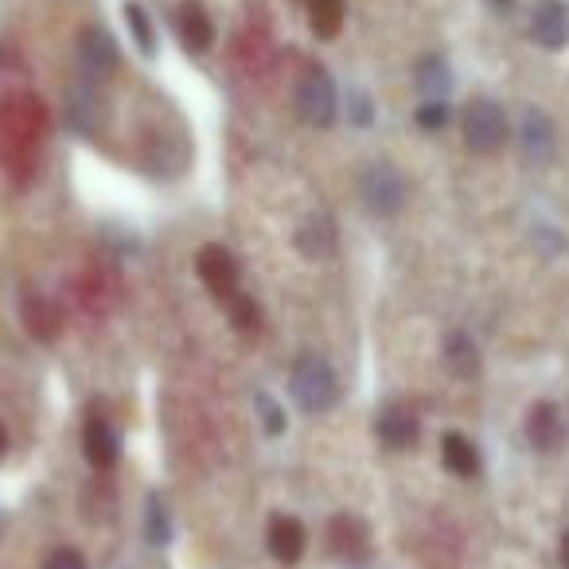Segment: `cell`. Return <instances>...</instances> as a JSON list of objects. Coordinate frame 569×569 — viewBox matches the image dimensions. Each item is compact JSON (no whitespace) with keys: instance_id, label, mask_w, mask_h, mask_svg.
Returning <instances> with one entry per match:
<instances>
[{"instance_id":"obj_30","label":"cell","mask_w":569,"mask_h":569,"mask_svg":"<svg viewBox=\"0 0 569 569\" xmlns=\"http://www.w3.org/2000/svg\"><path fill=\"white\" fill-rule=\"evenodd\" d=\"M0 452H4V429H0Z\"/></svg>"},{"instance_id":"obj_29","label":"cell","mask_w":569,"mask_h":569,"mask_svg":"<svg viewBox=\"0 0 569 569\" xmlns=\"http://www.w3.org/2000/svg\"><path fill=\"white\" fill-rule=\"evenodd\" d=\"M491 4H496V9H503V12L511 9V0H491Z\"/></svg>"},{"instance_id":"obj_5","label":"cell","mask_w":569,"mask_h":569,"mask_svg":"<svg viewBox=\"0 0 569 569\" xmlns=\"http://www.w3.org/2000/svg\"><path fill=\"white\" fill-rule=\"evenodd\" d=\"M530 36L538 48L561 51L569 43V9L561 0H538L530 12Z\"/></svg>"},{"instance_id":"obj_14","label":"cell","mask_w":569,"mask_h":569,"mask_svg":"<svg viewBox=\"0 0 569 569\" xmlns=\"http://www.w3.org/2000/svg\"><path fill=\"white\" fill-rule=\"evenodd\" d=\"M441 460H445V468H449L452 476H465V480L480 472V452H476L472 441H465L460 433H445Z\"/></svg>"},{"instance_id":"obj_8","label":"cell","mask_w":569,"mask_h":569,"mask_svg":"<svg viewBox=\"0 0 569 569\" xmlns=\"http://www.w3.org/2000/svg\"><path fill=\"white\" fill-rule=\"evenodd\" d=\"M527 441L535 445L538 452H558L561 441H566V418L553 402H538L530 406L527 413Z\"/></svg>"},{"instance_id":"obj_16","label":"cell","mask_w":569,"mask_h":569,"mask_svg":"<svg viewBox=\"0 0 569 569\" xmlns=\"http://www.w3.org/2000/svg\"><path fill=\"white\" fill-rule=\"evenodd\" d=\"M328 538H332V550L340 553V558H359V553L367 550V527L359 519H351V515H340V519H332V530H328Z\"/></svg>"},{"instance_id":"obj_6","label":"cell","mask_w":569,"mask_h":569,"mask_svg":"<svg viewBox=\"0 0 569 569\" xmlns=\"http://www.w3.org/2000/svg\"><path fill=\"white\" fill-rule=\"evenodd\" d=\"M196 269H199V277H203V284L211 289L219 301H230L234 297V289H238V266H234V258H230L222 246H203L199 250V258H196Z\"/></svg>"},{"instance_id":"obj_15","label":"cell","mask_w":569,"mask_h":569,"mask_svg":"<svg viewBox=\"0 0 569 569\" xmlns=\"http://www.w3.org/2000/svg\"><path fill=\"white\" fill-rule=\"evenodd\" d=\"M445 363H449V371L457 375V379H472V375L480 371V356H476L472 336L452 332L449 340H445Z\"/></svg>"},{"instance_id":"obj_17","label":"cell","mask_w":569,"mask_h":569,"mask_svg":"<svg viewBox=\"0 0 569 569\" xmlns=\"http://www.w3.org/2000/svg\"><path fill=\"white\" fill-rule=\"evenodd\" d=\"M452 87V74H449V63L441 56H426L418 63V90L429 98V102H441Z\"/></svg>"},{"instance_id":"obj_27","label":"cell","mask_w":569,"mask_h":569,"mask_svg":"<svg viewBox=\"0 0 569 569\" xmlns=\"http://www.w3.org/2000/svg\"><path fill=\"white\" fill-rule=\"evenodd\" d=\"M43 569H87V561H82L79 550H56V553H48Z\"/></svg>"},{"instance_id":"obj_18","label":"cell","mask_w":569,"mask_h":569,"mask_svg":"<svg viewBox=\"0 0 569 569\" xmlns=\"http://www.w3.org/2000/svg\"><path fill=\"white\" fill-rule=\"evenodd\" d=\"M309 24L320 40H332L343 28V0H309Z\"/></svg>"},{"instance_id":"obj_11","label":"cell","mask_w":569,"mask_h":569,"mask_svg":"<svg viewBox=\"0 0 569 569\" xmlns=\"http://www.w3.org/2000/svg\"><path fill=\"white\" fill-rule=\"evenodd\" d=\"M379 437L387 449H410L418 441V418L410 410H402V406H390L379 418Z\"/></svg>"},{"instance_id":"obj_7","label":"cell","mask_w":569,"mask_h":569,"mask_svg":"<svg viewBox=\"0 0 569 569\" xmlns=\"http://www.w3.org/2000/svg\"><path fill=\"white\" fill-rule=\"evenodd\" d=\"M79 59L90 79H110L118 71V43L106 28H87L79 36Z\"/></svg>"},{"instance_id":"obj_9","label":"cell","mask_w":569,"mask_h":569,"mask_svg":"<svg viewBox=\"0 0 569 569\" xmlns=\"http://www.w3.org/2000/svg\"><path fill=\"white\" fill-rule=\"evenodd\" d=\"M82 449H87V460L94 468H113V465H118V457H121V437L113 433L110 421L90 418L87 433H82Z\"/></svg>"},{"instance_id":"obj_19","label":"cell","mask_w":569,"mask_h":569,"mask_svg":"<svg viewBox=\"0 0 569 569\" xmlns=\"http://www.w3.org/2000/svg\"><path fill=\"white\" fill-rule=\"evenodd\" d=\"M24 320H28V328H32V336H40V340H51V336L59 332V312L51 309L43 297H28Z\"/></svg>"},{"instance_id":"obj_24","label":"cell","mask_w":569,"mask_h":569,"mask_svg":"<svg viewBox=\"0 0 569 569\" xmlns=\"http://www.w3.org/2000/svg\"><path fill=\"white\" fill-rule=\"evenodd\" d=\"M168 535H172V527H168V511H164V503L152 496L149 499V542L152 546H164Z\"/></svg>"},{"instance_id":"obj_1","label":"cell","mask_w":569,"mask_h":569,"mask_svg":"<svg viewBox=\"0 0 569 569\" xmlns=\"http://www.w3.org/2000/svg\"><path fill=\"white\" fill-rule=\"evenodd\" d=\"M289 390H293L297 406H301L305 413H325V410H332L336 398H340V379H336V371L320 356H301L293 363Z\"/></svg>"},{"instance_id":"obj_2","label":"cell","mask_w":569,"mask_h":569,"mask_svg":"<svg viewBox=\"0 0 569 569\" xmlns=\"http://www.w3.org/2000/svg\"><path fill=\"white\" fill-rule=\"evenodd\" d=\"M465 141L472 152H496L507 141V118L491 98L468 106L465 113Z\"/></svg>"},{"instance_id":"obj_22","label":"cell","mask_w":569,"mask_h":569,"mask_svg":"<svg viewBox=\"0 0 569 569\" xmlns=\"http://www.w3.org/2000/svg\"><path fill=\"white\" fill-rule=\"evenodd\" d=\"M126 20L133 28V40L141 48V56H157V36H152V20L141 4H126Z\"/></svg>"},{"instance_id":"obj_13","label":"cell","mask_w":569,"mask_h":569,"mask_svg":"<svg viewBox=\"0 0 569 569\" xmlns=\"http://www.w3.org/2000/svg\"><path fill=\"white\" fill-rule=\"evenodd\" d=\"M180 43L188 51H207L211 48V40H214V28H211V20H207V12L199 9V4H188V9H180Z\"/></svg>"},{"instance_id":"obj_26","label":"cell","mask_w":569,"mask_h":569,"mask_svg":"<svg viewBox=\"0 0 569 569\" xmlns=\"http://www.w3.org/2000/svg\"><path fill=\"white\" fill-rule=\"evenodd\" d=\"M418 126L421 129H445V126H449V106H445V102H426L418 110Z\"/></svg>"},{"instance_id":"obj_4","label":"cell","mask_w":569,"mask_h":569,"mask_svg":"<svg viewBox=\"0 0 569 569\" xmlns=\"http://www.w3.org/2000/svg\"><path fill=\"white\" fill-rule=\"evenodd\" d=\"M297 110L309 126L328 129L336 121V87L325 71H309L297 87Z\"/></svg>"},{"instance_id":"obj_31","label":"cell","mask_w":569,"mask_h":569,"mask_svg":"<svg viewBox=\"0 0 569 569\" xmlns=\"http://www.w3.org/2000/svg\"><path fill=\"white\" fill-rule=\"evenodd\" d=\"M0 527H4V519H0Z\"/></svg>"},{"instance_id":"obj_23","label":"cell","mask_w":569,"mask_h":569,"mask_svg":"<svg viewBox=\"0 0 569 569\" xmlns=\"http://www.w3.org/2000/svg\"><path fill=\"white\" fill-rule=\"evenodd\" d=\"M230 320H234V328L238 332H258V320H261V312H258V305L250 301V297H230Z\"/></svg>"},{"instance_id":"obj_25","label":"cell","mask_w":569,"mask_h":569,"mask_svg":"<svg viewBox=\"0 0 569 569\" xmlns=\"http://www.w3.org/2000/svg\"><path fill=\"white\" fill-rule=\"evenodd\" d=\"M253 402H258V410H261V421H266V429H269V433H281V429H284V418H281V410H277V402H273V398H269L266 395V390H258V398H253Z\"/></svg>"},{"instance_id":"obj_28","label":"cell","mask_w":569,"mask_h":569,"mask_svg":"<svg viewBox=\"0 0 569 569\" xmlns=\"http://www.w3.org/2000/svg\"><path fill=\"white\" fill-rule=\"evenodd\" d=\"M561 561H566V569H569V530H566V538H561Z\"/></svg>"},{"instance_id":"obj_10","label":"cell","mask_w":569,"mask_h":569,"mask_svg":"<svg viewBox=\"0 0 569 569\" xmlns=\"http://www.w3.org/2000/svg\"><path fill=\"white\" fill-rule=\"evenodd\" d=\"M266 542H269V553H273L277 561L293 566V561L305 553V527L297 519H289V515H277V519L269 522Z\"/></svg>"},{"instance_id":"obj_20","label":"cell","mask_w":569,"mask_h":569,"mask_svg":"<svg viewBox=\"0 0 569 569\" xmlns=\"http://www.w3.org/2000/svg\"><path fill=\"white\" fill-rule=\"evenodd\" d=\"M297 242H301V250L309 253V258H325V253L332 250V222H328L325 214H317V219L305 222Z\"/></svg>"},{"instance_id":"obj_12","label":"cell","mask_w":569,"mask_h":569,"mask_svg":"<svg viewBox=\"0 0 569 569\" xmlns=\"http://www.w3.org/2000/svg\"><path fill=\"white\" fill-rule=\"evenodd\" d=\"M522 152H527L530 160H550L553 129H550V121H546V113L527 110V118H522Z\"/></svg>"},{"instance_id":"obj_3","label":"cell","mask_w":569,"mask_h":569,"mask_svg":"<svg viewBox=\"0 0 569 569\" xmlns=\"http://www.w3.org/2000/svg\"><path fill=\"white\" fill-rule=\"evenodd\" d=\"M363 199L375 214H395L406 203V180L395 164H371L363 172Z\"/></svg>"},{"instance_id":"obj_21","label":"cell","mask_w":569,"mask_h":569,"mask_svg":"<svg viewBox=\"0 0 569 569\" xmlns=\"http://www.w3.org/2000/svg\"><path fill=\"white\" fill-rule=\"evenodd\" d=\"M94 110H98L94 94H90L87 87H71V90H67V121H71L74 129H82V133H87Z\"/></svg>"}]
</instances>
